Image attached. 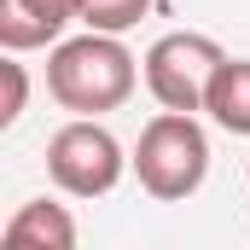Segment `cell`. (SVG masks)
Instances as JSON below:
<instances>
[{"label": "cell", "instance_id": "6da1fadb", "mask_svg": "<svg viewBox=\"0 0 250 250\" xmlns=\"http://www.w3.org/2000/svg\"><path fill=\"white\" fill-rule=\"evenodd\" d=\"M134 82H140L134 53L117 35H105V29H87L76 41H59L53 59H47V93L59 99L64 111H76V117H105V111L128 105Z\"/></svg>", "mask_w": 250, "mask_h": 250}, {"label": "cell", "instance_id": "7a4b0ae2", "mask_svg": "<svg viewBox=\"0 0 250 250\" xmlns=\"http://www.w3.org/2000/svg\"><path fill=\"white\" fill-rule=\"evenodd\" d=\"M134 175L140 187L163 204H181L204 187L209 175V134L198 128L192 111H157L151 123L140 128V146H134Z\"/></svg>", "mask_w": 250, "mask_h": 250}, {"label": "cell", "instance_id": "3957f363", "mask_svg": "<svg viewBox=\"0 0 250 250\" xmlns=\"http://www.w3.org/2000/svg\"><path fill=\"white\" fill-rule=\"evenodd\" d=\"M128 163H134V157H123L117 134L99 128L93 117H76V123H64L59 134L47 140V175H53V187L70 192V198H105V192L123 181Z\"/></svg>", "mask_w": 250, "mask_h": 250}, {"label": "cell", "instance_id": "277c9868", "mask_svg": "<svg viewBox=\"0 0 250 250\" xmlns=\"http://www.w3.org/2000/svg\"><path fill=\"white\" fill-rule=\"evenodd\" d=\"M221 47L198 29H175V35H157L151 53H146V87L163 111H204L209 99V82L221 70Z\"/></svg>", "mask_w": 250, "mask_h": 250}, {"label": "cell", "instance_id": "5b68a950", "mask_svg": "<svg viewBox=\"0 0 250 250\" xmlns=\"http://www.w3.org/2000/svg\"><path fill=\"white\" fill-rule=\"evenodd\" d=\"M70 23H82V0H0V47L6 53L47 47Z\"/></svg>", "mask_w": 250, "mask_h": 250}, {"label": "cell", "instance_id": "8992f818", "mask_svg": "<svg viewBox=\"0 0 250 250\" xmlns=\"http://www.w3.org/2000/svg\"><path fill=\"white\" fill-rule=\"evenodd\" d=\"M0 239L12 250H70L76 245V221H70V209L53 204V198H29V204H18V215L0 227Z\"/></svg>", "mask_w": 250, "mask_h": 250}, {"label": "cell", "instance_id": "52a82bcc", "mask_svg": "<svg viewBox=\"0 0 250 250\" xmlns=\"http://www.w3.org/2000/svg\"><path fill=\"white\" fill-rule=\"evenodd\" d=\"M204 111L227 128V134H250V59H221Z\"/></svg>", "mask_w": 250, "mask_h": 250}, {"label": "cell", "instance_id": "ba28073f", "mask_svg": "<svg viewBox=\"0 0 250 250\" xmlns=\"http://www.w3.org/2000/svg\"><path fill=\"white\" fill-rule=\"evenodd\" d=\"M146 12H151V0H82V23L87 29H105V35L134 29Z\"/></svg>", "mask_w": 250, "mask_h": 250}, {"label": "cell", "instance_id": "9c48e42d", "mask_svg": "<svg viewBox=\"0 0 250 250\" xmlns=\"http://www.w3.org/2000/svg\"><path fill=\"white\" fill-rule=\"evenodd\" d=\"M0 76H6V105H0V128H12L23 117V99H29V76H23V64L6 59L0 64Z\"/></svg>", "mask_w": 250, "mask_h": 250}]
</instances>
